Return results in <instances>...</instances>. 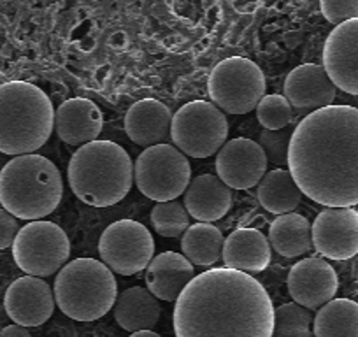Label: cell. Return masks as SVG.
I'll return each instance as SVG.
<instances>
[{"label": "cell", "instance_id": "cell-25", "mask_svg": "<svg viewBox=\"0 0 358 337\" xmlns=\"http://www.w3.org/2000/svg\"><path fill=\"white\" fill-rule=\"evenodd\" d=\"M301 188L287 168H276L265 174L258 183L257 197L262 208L273 215L281 216L294 213L302 199Z\"/></svg>", "mask_w": 358, "mask_h": 337}, {"label": "cell", "instance_id": "cell-31", "mask_svg": "<svg viewBox=\"0 0 358 337\" xmlns=\"http://www.w3.org/2000/svg\"><path fill=\"white\" fill-rule=\"evenodd\" d=\"M292 136H294L292 127H285L281 130H262L258 144L264 150L267 162H273L274 165H280V167L288 165Z\"/></svg>", "mask_w": 358, "mask_h": 337}, {"label": "cell", "instance_id": "cell-1", "mask_svg": "<svg viewBox=\"0 0 358 337\" xmlns=\"http://www.w3.org/2000/svg\"><path fill=\"white\" fill-rule=\"evenodd\" d=\"M290 174L302 194L325 208L358 204V109L329 106L294 129Z\"/></svg>", "mask_w": 358, "mask_h": 337}, {"label": "cell", "instance_id": "cell-26", "mask_svg": "<svg viewBox=\"0 0 358 337\" xmlns=\"http://www.w3.org/2000/svg\"><path fill=\"white\" fill-rule=\"evenodd\" d=\"M315 337H358V302L332 299L318 309L313 322Z\"/></svg>", "mask_w": 358, "mask_h": 337}, {"label": "cell", "instance_id": "cell-27", "mask_svg": "<svg viewBox=\"0 0 358 337\" xmlns=\"http://www.w3.org/2000/svg\"><path fill=\"white\" fill-rule=\"evenodd\" d=\"M222 230L211 223L199 222L190 225L181 237V250L183 255L194 266L211 267L222 259L223 253Z\"/></svg>", "mask_w": 358, "mask_h": 337}, {"label": "cell", "instance_id": "cell-5", "mask_svg": "<svg viewBox=\"0 0 358 337\" xmlns=\"http://www.w3.org/2000/svg\"><path fill=\"white\" fill-rule=\"evenodd\" d=\"M64 195L60 171L41 155H20L0 171V204L20 220H43Z\"/></svg>", "mask_w": 358, "mask_h": 337}, {"label": "cell", "instance_id": "cell-32", "mask_svg": "<svg viewBox=\"0 0 358 337\" xmlns=\"http://www.w3.org/2000/svg\"><path fill=\"white\" fill-rule=\"evenodd\" d=\"M323 16L332 25H341L358 18V0H320Z\"/></svg>", "mask_w": 358, "mask_h": 337}, {"label": "cell", "instance_id": "cell-24", "mask_svg": "<svg viewBox=\"0 0 358 337\" xmlns=\"http://www.w3.org/2000/svg\"><path fill=\"white\" fill-rule=\"evenodd\" d=\"M268 243L287 259L306 255L313 248L311 223L297 213L278 216L268 229Z\"/></svg>", "mask_w": 358, "mask_h": 337}, {"label": "cell", "instance_id": "cell-22", "mask_svg": "<svg viewBox=\"0 0 358 337\" xmlns=\"http://www.w3.org/2000/svg\"><path fill=\"white\" fill-rule=\"evenodd\" d=\"M185 208L199 222H216L232 208V192L218 176L201 174L185 192Z\"/></svg>", "mask_w": 358, "mask_h": 337}, {"label": "cell", "instance_id": "cell-35", "mask_svg": "<svg viewBox=\"0 0 358 337\" xmlns=\"http://www.w3.org/2000/svg\"><path fill=\"white\" fill-rule=\"evenodd\" d=\"M130 337H162L160 334L153 332V330H139V332H132Z\"/></svg>", "mask_w": 358, "mask_h": 337}, {"label": "cell", "instance_id": "cell-17", "mask_svg": "<svg viewBox=\"0 0 358 337\" xmlns=\"http://www.w3.org/2000/svg\"><path fill=\"white\" fill-rule=\"evenodd\" d=\"M336 90L323 65L316 64L299 65L285 81V97L292 108L309 113L332 106Z\"/></svg>", "mask_w": 358, "mask_h": 337}, {"label": "cell", "instance_id": "cell-30", "mask_svg": "<svg viewBox=\"0 0 358 337\" xmlns=\"http://www.w3.org/2000/svg\"><path fill=\"white\" fill-rule=\"evenodd\" d=\"M294 108L285 95H264L257 106V118L264 130H281L294 120Z\"/></svg>", "mask_w": 358, "mask_h": 337}, {"label": "cell", "instance_id": "cell-11", "mask_svg": "<svg viewBox=\"0 0 358 337\" xmlns=\"http://www.w3.org/2000/svg\"><path fill=\"white\" fill-rule=\"evenodd\" d=\"M99 253L102 262L113 273L132 276L150 266L155 253V241L143 223L120 220L102 232Z\"/></svg>", "mask_w": 358, "mask_h": 337}, {"label": "cell", "instance_id": "cell-15", "mask_svg": "<svg viewBox=\"0 0 358 337\" xmlns=\"http://www.w3.org/2000/svg\"><path fill=\"white\" fill-rule=\"evenodd\" d=\"M55 295L43 278L23 276L13 281L4 297L9 318L22 327H39L55 311Z\"/></svg>", "mask_w": 358, "mask_h": 337}, {"label": "cell", "instance_id": "cell-16", "mask_svg": "<svg viewBox=\"0 0 358 337\" xmlns=\"http://www.w3.org/2000/svg\"><path fill=\"white\" fill-rule=\"evenodd\" d=\"M337 288V273L323 259H304L288 273V292L292 299L308 309H320L332 301Z\"/></svg>", "mask_w": 358, "mask_h": 337}, {"label": "cell", "instance_id": "cell-33", "mask_svg": "<svg viewBox=\"0 0 358 337\" xmlns=\"http://www.w3.org/2000/svg\"><path fill=\"white\" fill-rule=\"evenodd\" d=\"M20 232L18 220L6 209H0V250L13 246Z\"/></svg>", "mask_w": 358, "mask_h": 337}, {"label": "cell", "instance_id": "cell-6", "mask_svg": "<svg viewBox=\"0 0 358 337\" xmlns=\"http://www.w3.org/2000/svg\"><path fill=\"white\" fill-rule=\"evenodd\" d=\"M118 297L115 274L95 259L67 262L55 280V302L64 315L78 322H95L113 309Z\"/></svg>", "mask_w": 358, "mask_h": 337}, {"label": "cell", "instance_id": "cell-34", "mask_svg": "<svg viewBox=\"0 0 358 337\" xmlns=\"http://www.w3.org/2000/svg\"><path fill=\"white\" fill-rule=\"evenodd\" d=\"M0 337H32V336H30V332L27 330V327H22L18 325V323H15V325H9L6 327V329L0 330Z\"/></svg>", "mask_w": 358, "mask_h": 337}, {"label": "cell", "instance_id": "cell-9", "mask_svg": "<svg viewBox=\"0 0 358 337\" xmlns=\"http://www.w3.org/2000/svg\"><path fill=\"white\" fill-rule=\"evenodd\" d=\"M213 104L230 115H248L265 95V78L255 62L230 57L211 71L208 83Z\"/></svg>", "mask_w": 358, "mask_h": 337}, {"label": "cell", "instance_id": "cell-23", "mask_svg": "<svg viewBox=\"0 0 358 337\" xmlns=\"http://www.w3.org/2000/svg\"><path fill=\"white\" fill-rule=\"evenodd\" d=\"M115 320L123 330L139 332L151 330L158 323L162 308L158 299L148 288L132 287L116 297Z\"/></svg>", "mask_w": 358, "mask_h": 337}, {"label": "cell", "instance_id": "cell-21", "mask_svg": "<svg viewBox=\"0 0 358 337\" xmlns=\"http://www.w3.org/2000/svg\"><path fill=\"white\" fill-rule=\"evenodd\" d=\"M225 267L246 274L262 273L271 264V243L257 229H237L223 243Z\"/></svg>", "mask_w": 358, "mask_h": 337}, {"label": "cell", "instance_id": "cell-13", "mask_svg": "<svg viewBox=\"0 0 358 337\" xmlns=\"http://www.w3.org/2000/svg\"><path fill=\"white\" fill-rule=\"evenodd\" d=\"M218 178L234 190H250L267 174V158L260 144L246 137L227 141L216 155Z\"/></svg>", "mask_w": 358, "mask_h": 337}, {"label": "cell", "instance_id": "cell-7", "mask_svg": "<svg viewBox=\"0 0 358 337\" xmlns=\"http://www.w3.org/2000/svg\"><path fill=\"white\" fill-rule=\"evenodd\" d=\"M229 137V122L213 102L194 101L172 116L171 141L185 157L209 158Z\"/></svg>", "mask_w": 358, "mask_h": 337}, {"label": "cell", "instance_id": "cell-12", "mask_svg": "<svg viewBox=\"0 0 358 337\" xmlns=\"http://www.w3.org/2000/svg\"><path fill=\"white\" fill-rule=\"evenodd\" d=\"M313 246L330 260L353 259L358 253V211L325 208L311 225Z\"/></svg>", "mask_w": 358, "mask_h": 337}, {"label": "cell", "instance_id": "cell-8", "mask_svg": "<svg viewBox=\"0 0 358 337\" xmlns=\"http://www.w3.org/2000/svg\"><path fill=\"white\" fill-rule=\"evenodd\" d=\"M187 157L171 144L146 148L134 165V181L144 197L157 202L176 201L190 185Z\"/></svg>", "mask_w": 358, "mask_h": 337}, {"label": "cell", "instance_id": "cell-2", "mask_svg": "<svg viewBox=\"0 0 358 337\" xmlns=\"http://www.w3.org/2000/svg\"><path fill=\"white\" fill-rule=\"evenodd\" d=\"M172 320L176 337H273L274 306L253 276L216 267L188 283Z\"/></svg>", "mask_w": 358, "mask_h": 337}, {"label": "cell", "instance_id": "cell-3", "mask_svg": "<svg viewBox=\"0 0 358 337\" xmlns=\"http://www.w3.org/2000/svg\"><path fill=\"white\" fill-rule=\"evenodd\" d=\"M67 174L76 197L94 208L118 204L134 185L129 153L111 141H94L79 148L72 155Z\"/></svg>", "mask_w": 358, "mask_h": 337}, {"label": "cell", "instance_id": "cell-18", "mask_svg": "<svg viewBox=\"0 0 358 337\" xmlns=\"http://www.w3.org/2000/svg\"><path fill=\"white\" fill-rule=\"evenodd\" d=\"M102 123L101 109L88 99H69L55 111V130L71 146L81 148L97 141Z\"/></svg>", "mask_w": 358, "mask_h": 337}, {"label": "cell", "instance_id": "cell-29", "mask_svg": "<svg viewBox=\"0 0 358 337\" xmlns=\"http://www.w3.org/2000/svg\"><path fill=\"white\" fill-rule=\"evenodd\" d=\"M151 225L162 237H179L190 227V215L178 201L158 202L151 209Z\"/></svg>", "mask_w": 358, "mask_h": 337}, {"label": "cell", "instance_id": "cell-20", "mask_svg": "<svg viewBox=\"0 0 358 337\" xmlns=\"http://www.w3.org/2000/svg\"><path fill=\"white\" fill-rule=\"evenodd\" d=\"M195 278L194 264L185 255L165 251L155 257L146 267V287L157 299L176 302Z\"/></svg>", "mask_w": 358, "mask_h": 337}, {"label": "cell", "instance_id": "cell-10", "mask_svg": "<svg viewBox=\"0 0 358 337\" xmlns=\"http://www.w3.org/2000/svg\"><path fill=\"white\" fill-rule=\"evenodd\" d=\"M13 257L27 276H53L67 264L71 243L57 223L36 220L20 229L13 243Z\"/></svg>", "mask_w": 358, "mask_h": 337}, {"label": "cell", "instance_id": "cell-14", "mask_svg": "<svg viewBox=\"0 0 358 337\" xmlns=\"http://www.w3.org/2000/svg\"><path fill=\"white\" fill-rule=\"evenodd\" d=\"M323 69L336 88L358 95V18L337 25L323 48Z\"/></svg>", "mask_w": 358, "mask_h": 337}, {"label": "cell", "instance_id": "cell-28", "mask_svg": "<svg viewBox=\"0 0 358 337\" xmlns=\"http://www.w3.org/2000/svg\"><path fill=\"white\" fill-rule=\"evenodd\" d=\"M315 316L308 308L288 302L274 309L273 337H313Z\"/></svg>", "mask_w": 358, "mask_h": 337}, {"label": "cell", "instance_id": "cell-4", "mask_svg": "<svg viewBox=\"0 0 358 337\" xmlns=\"http://www.w3.org/2000/svg\"><path fill=\"white\" fill-rule=\"evenodd\" d=\"M55 129L50 97L32 83L0 85V151L30 155L43 148Z\"/></svg>", "mask_w": 358, "mask_h": 337}, {"label": "cell", "instance_id": "cell-19", "mask_svg": "<svg viewBox=\"0 0 358 337\" xmlns=\"http://www.w3.org/2000/svg\"><path fill=\"white\" fill-rule=\"evenodd\" d=\"M172 115L165 104L155 99H143L129 108L125 115V132L143 148L167 144L171 139Z\"/></svg>", "mask_w": 358, "mask_h": 337}]
</instances>
